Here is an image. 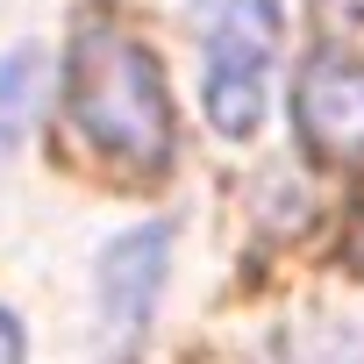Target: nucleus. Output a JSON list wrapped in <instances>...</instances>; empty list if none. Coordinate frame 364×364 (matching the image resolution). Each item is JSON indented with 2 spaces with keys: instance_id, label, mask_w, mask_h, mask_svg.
I'll return each instance as SVG.
<instances>
[{
  "instance_id": "obj_1",
  "label": "nucleus",
  "mask_w": 364,
  "mask_h": 364,
  "mask_svg": "<svg viewBox=\"0 0 364 364\" xmlns=\"http://www.w3.org/2000/svg\"><path fill=\"white\" fill-rule=\"evenodd\" d=\"M65 114L93 150H107L129 171H164L178 157V114L164 100V72L114 22H79L65 50Z\"/></svg>"
},
{
  "instance_id": "obj_2",
  "label": "nucleus",
  "mask_w": 364,
  "mask_h": 364,
  "mask_svg": "<svg viewBox=\"0 0 364 364\" xmlns=\"http://www.w3.org/2000/svg\"><path fill=\"white\" fill-rule=\"evenodd\" d=\"M200 50H208V122L222 136H257L272 58H279V0H193Z\"/></svg>"
},
{
  "instance_id": "obj_3",
  "label": "nucleus",
  "mask_w": 364,
  "mask_h": 364,
  "mask_svg": "<svg viewBox=\"0 0 364 364\" xmlns=\"http://www.w3.org/2000/svg\"><path fill=\"white\" fill-rule=\"evenodd\" d=\"M293 122H300V143L314 157L364 164V58L321 50L293 86Z\"/></svg>"
},
{
  "instance_id": "obj_4",
  "label": "nucleus",
  "mask_w": 364,
  "mask_h": 364,
  "mask_svg": "<svg viewBox=\"0 0 364 364\" xmlns=\"http://www.w3.org/2000/svg\"><path fill=\"white\" fill-rule=\"evenodd\" d=\"M164 250H171L164 229H136V236H122V243L107 250V264H100V314H107V343H114L122 357L136 350V336H143V321H150V300H157V286H164Z\"/></svg>"
},
{
  "instance_id": "obj_5",
  "label": "nucleus",
  "mask_w": 364,
  "mask_h": 364,
  "mask_svg": "<svg viewBox=\"0 0 364 364\" xmlns=\"http://www.w3.org/2000/svg\"><path fill=\"white\" fill-rule=\"evenodd\" d=\"M36 58L22 50V58H8L0 65V150H8L15 136H22V122H29V107H36Z\"/></svg>"
},
{
  "instance_id": "obj_6",
  "label": "nucleus",
  "mask_w": 364,
  "mask_h": 364,
  "mask_svg": "<svg viewBox=\"0 0 364 364\" xmlns=\"http://www.w3.org/2000/svg\"><path fill=\"white\" fill-rule=\"evenodd\" d=\"M0 364H22V321L0 307Z\"/></svg>"
},
{
  "instance_id": "obj_7",
  "label": "nucleus",
  "mask_w": 364,
  "mask_h": 364,
  "mask_svg": "<svg viewBox=\"0 0 364 364\" xmlns=\"http://www.w3.org/2000/svg\"><path fill=\"white\" fill-rule=\"evenodd\" d=\"M350 264L364 272V222H357V236H350Z\"/></svg>"
},
{
  "instance_id": "obj_8",
  "label": "nucleus",
  "mask_w": 364,
  "mask_h": 364,
  "mask_svg": "<svg viewBox=\"0 0 364 364\" xmlns=\"http://www.w3.org/2000/svg\"><path fill=\"white\" fill-rule=\"evenodd\" d=\"M336 8H350V15H364V0H336Z\"/></svg>"
}]
</instances>
